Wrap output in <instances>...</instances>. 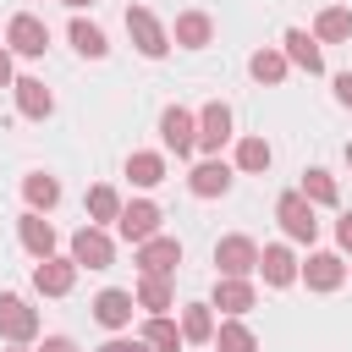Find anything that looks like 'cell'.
<instances>
[{
	"mask_svg": "<svg viewBox=\"0 0 352 352\" xmlns=\"http://www.w3.org/2000/svg\"><path fill=\"white\" fill-rule=\"evenodd\" d=\"M160 138H165V148H176V160L192 154V148H198V116L182 110V104H170V110L160 116Z\"/></svg>",
	"mask_w": 352,
	"mask_h": 352,
	"instance_id": "cell-8",
	"label": "cell"
},
{
	"mask_svg": "<svg viewBox=\"0 0 352 352\" xmlns=\"http://www.w3.org/2000/svg\"><path fill=\"white\" fill-rule=\"evenodd\" d=\"M280 50H286V60H292V66H302L308 77H319V72H324L319 38H314L308 28H286V33H280Z\"/></svg>",
	"mask_w": 352,
	"mask_h": 352,
	"instance_id": "cell-13",
	"label": "cell"
},
{
	"mask_svg": "<svg viewBox=\"0 0 352 352\" xmlns=\"http://www.w3.org/2000/svg\"><path fill=\"white\" fill-rule=\"evenodd\" d=\"M132 297H138V308H148V314H165V308L176 302V292H170V280H165V275H143Z\"/></svg>",
	"mask_w": 352,
	"mask_h": 352,
	"instance_id": "cell-28",
	"label": "cell"
},
{
	"mask_svg": "<svg viewBox=\"0 0 352 352\" xmlns=\"http://www.w3.org/2000/svg\"><path fill=\"white\" fill-rule=\"evenodd\" d=\"M346 165H352V143H346Z\"/></svg>",
	"mask_w": 352,
	"mask_h": 352,
	"instance_id": "cell-39",
	"label": "cell"
},
{
	"mask_svg": "<svg viewBox=\"0 0 352 352\" xmlns=\"http://www.w3.org/2000/svg\"><path fill=\"white\" fill-rule=\"evenodd\" d=\"M11 94H16V110H22L28 121H44V116L55 110V94H50L38 77H16V82H11Z\"/></svg>",
	"mask_w": 352,
	"mask_h": 352,
	"instance_id": "cell-18",
	"label": "cell"
},
{
	"mask_svg": "<svg viewBox=\"0 0 352 352\" xmlns=\"http://www.w3.org/2000/svg\"><path fill=\"white\" fill-rule=\"evenodd\" d=\"M336 242H341V248H346V253H352V209H346V214H341V220H336Z\"/></svg>",
	"mask_w": 352,
	"mask_h": 352,
	"instance_id": "cell-36",
	"label": "cell"
},
{
	"mask_svg": "<svg viewBox=\"0 0 352 352\" xmlns=\"http://www.w3.org/2000/svg\"><path fill=\"white\" fill-rule=\"evenodd\" d=\"M286 66H292V60H286V50H253V55H248L253 82H270V88H275V82H286Z\"/></svg>",
	"mask_w": 352,
	"mask_h": 352,
	"instance_id": "cell-27",
	"label": "cell"
},
{
	"mask_svg": "<svg viewBox=\"0 0 352 352\" xmlns=\"http://www.w3.org/2000/svg\"><path fill=\"white\" fill-rule=\"evenodd\" d=\"M176 264H182V242L176 236H148V242H138V270L143 275H176Z\"/></svg>",
	"mask_w": 352,
	"mask_h": 352,
	"instance_id": "cell-10",
	"label": "cell"
},
{
	"mask_svg": "<svg viewBox=\"0 0 352 352\" xmlns=\"http://www.w3.org/2000/svg\"><path fill=\"white\" fill-rule=\"evenodd\" d=\"M99 352H154V346H148L143 336H138V341H126V336H116V341H104Z\"/></svg>",
	"mask_w": 352,
	"mask_h": 352,
	"instance_id": "cell-33",
	"label": "cell"
},
{
	"mask_svg": "<svg viewBox=\"0 0 352 352\" xmlns=\"http://www.w3.org/2000/svg\"><path fill=\"white\" fill-rule=\"evenodd\" d=\"M72 258H77V270H110V264H116V242H110V231L88 220V226L72 236Z\"/></svg>",
	"mask_w": 352,
	"mask_h": 352,
	"instance_id": "cell-5",
	"label": "cell"
},
{
	"mask_svg": "<svg viewBox=\"0 0 352 352\" xmlns=\"http://www.w3.org/2000/svg\"><path fill=\"white\" fill-rule=\"evenodd\" d=\"M236 170H248V176L270 170V143H264V138H242V143H236Z\"/></svg>",
	"mask_w": 352,
	"mask_h": 352,
	"instance_id": "cell-32",
	"label": "cell"
},
{
	"mask_svg": "<svg viewBox=\"0 0 352 352\" xmlns=\"http://www.w3.org/2000/svg\"><path fill=\"white\" fill-rule=\"evenodd\" d=\"M214 270H220V275H253V270H258V242L242 236V231H236V236H220V242H214Z\"/></svg>",
	"mask_w": 352,
	"mask_h": 352,
	"instance_id": "cell-6",
	"label": "cell"
},
{
	"mask_svg": "<svg viewBox=\"0 0 352 352\" xmlns=\"http://www.w3.org/2000/svg\"><path fill=\"white\" fill-rule=\"evenodd\" d=\"M182 336H187V341H214V314H209V302H187V308H182Z\"/></svg>",
	"mask_w": 352,
	"mask_h": 352,
	"instance_id": "cell-31",
	"label": "cell"
},
{
	"mask_svg": "<svg viewBox=\"0 0 352 352\" xmlns=\"http://www.w3.org/2000/svg\"><path fill=\"white\" fill-rule=\"evenodd\" d=\"M209 38H214V22L204 11H182L176 28H170V44H182V50H204Z\"/></svg>",
	"mask_w": 352,
	"mask_h": 352,
	"instance_id": "cell-20",
	"label": "cell"
},
{
	"mask_svg": "<svg viewBox=\"0 0 352 352\" xmlns=\"http://www.w3.org/2000/svg\"><path fill=\"white\" fill-rule=\"evenodd\" d=\"M275 220H280V231H286L292 242H314V236H319V214H314V204L302 198V187L275 198Z\"/></svg>",
	"mask_w": 352,
	"mask_h": 352,
	"instance_id": "cell-1",
	"label": "cell"
},
{
	"mask_svg": "<svg viewBox=\"0 0 352 352\" xmlns=\"http://www.w3.org/2000/svg\"><path fill=\"white\" fill-rule=\"evenodd\" d=\"M258 275H264V286H292L302 275V264L292 258L286 242H270V248H258Z\"/></svg>",
	"mask_w": 352,
	"mask_h": 352,
	"instance_id": "cell-14",
	"label": "cell"
},
{
	"mask_svg": "<svg viewBox=\"0 0 352 352\" xmlns=\"http://www.w3.org/2000/svg\"><path fill=\"white\" fill-rule=\"evenodd\" d=\"M336 104H346V110H352V72H341V77H336Z\"/></svg>",
	"mask_w": 352,
	"mask_h": 352,
	"instance_id": "cell-35",
	"label": "cell"
},
{
	"mask_svg": "<svg viewBox=\"0 0 352 352\" xmlns=\"http://www.w3.org/2000/svg\"><path fill=\"white\" fill-rule=\"evenodd\" d=\"M214 352H258V336L242 324V319H226L214 330Z\"/></svg>",
	"mask_w": 352,
	"mask_h": 352,
	"instance_id": "cell-29",
	"label": "cell"
},
{
	"mask_svg": "<svg viewBox=\"0 0 352 352\" xmlns=\"http://www.w3.org/2000/svg\"><path fill=\"white\" fill-rule=\"evenodd\" d=\"M297 280H308V292H336L346 280V258L341 253H308V264H302Z\"/></svg>",
	"mask_w": 352,
	"mask_h": 352,
	"instance_id": "cell-15",
	"label": "cell"
},
{
	"mask_svg": "<svg viewBox=\"0 0 352 352\" xmlns=\"http://www.w3.org/2000/svg\"><path fill=\"white\" fill-rule=\"evenodd\" d=\"M11 82H16V77H11V50L0 44V88H11Z\"/></svg>",
	"mask_w": 352,
	"mask_h": 352,
	"instance_id": "cell-37",
	"label": "cell"
},
{
	"mask_svg": "<svg viewBox=\"0 0 352 352\" xmlns=\"http://www.w3.org/2000/svg\"><path fill=\"white\" fill-rule=\"evenodd\" d=\"M11 352H22V346H11Z\"/></svg>",
	"mask_w": 352,
	"mask_h": 352,
	"instance_id": "cell-40",
	"label": "cell"
},
{
	"mask_svg": "<svg viewBox=\"0 0 352 352\" xmlns=\"http://www.w3.org/2000/svg\"><path fill=\"white\" fill-rule=\"evenodd\" d=\"M253 302H258V292H253L248 275H220V280H214V302H209V308H220L226 319H242Z\"/></svg>",
	"mask_w": 352,
	"mask_h": 352,
	"instance_id": "cell-11",
	"label": "cell"
},
{
	"mask_svg": "<svg viewBox=\"0 0 352 352\" xmlns=\"http://www.w3.org/2000/svg\"><path fill=\"white\" fill-rule=\"evenodd\" d=\"M187 187H192V198H220V192H231V165L226 160H204V165L187 170Z\"/></svg>",
	"mask_w": 352,
	"mask_h": 352,
	"instance_id": "cell-17",
	"label": "cell"
},
{
	"mask_svg": "<svg viewBox=\"0 0 352 352\" xmlns=\"http://www.w3.org/2000/svg\"><path fill=\"white\" fill-rule=\"evenodd\" d=\"M143 341H148L154 352H182V346H187L182 324H176V319H165V314H148V319H143Z\"/></svg>",
	"mask_w": 352,
	"mask_h": 352,
	"instance_id": "cell-23",
	"label": "cell"
},
{
	"mask_svg": "<svg viewBox=\"0 0 352 352\" xmlns=\"http://www.w3.org/2000/svg\"><path fill=\"white\" fill-rule=\"evenodd\" d=\"M16 236H22V248H28L33 258H50V253H55V226H50L38 209H28V214L16 220Z\"/></svg>",
	"mask_w": 352,
	"mask_h": 352,
	"instance_id": "cell-19",
	"label": "cell"
},
{
	"mask_svg": "<svg viewBox=\"0 0 352 352\" xmlns=\"http://www.w3.org/2000/svg\"><path fill=\"white\" fill-rule=\"evenodd\" d=\"M302 198H308L314 209H330V204H341V192H336V176H330L324 165H308V170H302Z\"/></svg>",
	"mask_w": 352,
	"mask_h": 352,
	"instance_id": "cell-26",
	"label": "cell"
},
{
	"mask_svg": "<svg viewBox=\"0 0 352 352\" xmlns=\"http://www.w3.org/2000/svg\"><path fill=\"white\" fill-rule=\"evenodd\" d=\"M0 336H6L11 346H28V341L38 336V314H33V302H28V297L0 292Z\"/></svg>",
	"mask_w": 352,
	"mask_h": 352,
	"instance_id": "cell-4",
	"label": "cell"
},
{
	"mask_svg": "<svg viewBox=\"0 0 352 352\" xmlns=\"http://www.w3.org/2000/svg\"><path fill=\"white\" fill-rule=\"evenodd\" d=\"M66 38H72V50H77V55H88V60H104V55H110V38H104V28L82 22V16H72Z\"/></svg>",
	"mask_w": 352,
	"mask_h": 352,
	"instance_id": "cell-21",
	"label": "cell"
},
{
	"mask_svg": "<svg viewBox=\"0 0 352 352\" xmlns=\"http://www.w3.org/2000/svg\"><path fill=\"white\" fill-rule=\"evenodd\" d=\"M77 286V258H33V292L38 297H66Z\"/></svg>",
	"mask_w": 352,
	"mask_h": 352,
	"instance_id": "cell-7",
	"label": "cell"
},
{
	"mask_svg": "<svg viewBox=\"0 0 352 352\" xmlns=\"http://www.w3.org/2000/svg\"><path fill=\"white\" fill-rule=\"evenodd\" d=\"M121 209H126V204H121V192H116V187H88V220H94V226L121 220Z\"/></svg>",
	"mask_w": 352,
	"mask_h": 352,
	"instance_id": "cell-30",
	"label": "cell"
},
{
	"mask_svg": "<svg viewBox=\"0 0 352 352\" xmlns=\"http://www.w3.org/2000/svg\"><path fill=\"white\" fill-rule=\"evenodd\" d=\"M22 198H28V209L50 214V209L60 204V182H55V176H44V170H28V176H22Z\"/></svg>",
	"mask_w": 352,
	"mask_h": 352,
	"instance_id": "cell-22",
	"label": "cell"
},
{
	"mask_svg": "<svg viewBox=\"0 0 352 352\" xmlns=\"http://www.w3.org/2000/svg\"><path fill=\"white\" fill-rule=\"evenodd\" d=\"M226 143H231V104L214 99V104L198 110V148H204V154H220Z\"/></svg>",
	"mask_w": 352,
	"mask_h": 352,
	"instance_id": "cell-12",
	"label": "cell"
},
{
	"mask_svg": "<svg viewBox=\"0 0 352 352\" xmlns=\"http://www.w3.org/2000/svg\"><path fill=\"white\" fill-rule=\"evenodd\" d=\"M132 308H138V297L121 292V286H104V292L94 297V319H99L104 330H126V324H132Z\"/></svg>",
	"mask_w": 352,
	"mask_h": 352,
	"instance_id": "cell-16",
	"label": "cell"
},
{
	"mask_svg": "<svg viewBox=\"0 0 352 352\" xmlns=\"http://www.w3.org/2000/svg\"><path fill=\"white\" fill-rule=\"evenodd\" d=\"M126 182L132 187H160L165 182V154H148V148L126 154Z\"/></svg>",
	"mask_w": 352,
	"mask_h": 352,
	"instance_id": "cell-25",
	"label": "cell"
},
{
	"mask_svg": "<svg viewBox=\"0 0 352 352\" xmlns=\"http://www.w3.org/2000/svg\"><path fill=\"white\" fill-rule=\"evenodd\" d=\"M160 204H148V198H132L126 209H121V220H116V231L126 236V242H148V236H160Z\"/></svg>",
	"mask_w": 352,
	"mask_h": 352,
	"instance_id": "cell-9",
	"label": "cell"
},
{
	"mask_svg": "<svg viewBox=\"0 0 352 352\" xmlns=\"http://www.w3.org/2000/svg\"><path fill=\"white\" fill-rule=\"evenodd\" d=\"M66 6H72V11H82V6H94V0H66Z\"/></svg>",
	"mask_w": 352,
	"mask_h": 352,
	"instance_id": "cell-38",
	"label": "cell"
},
{
	"mask_svg": "<svg viewBox=\"0 0 352 352\" xmlns=\"http://www.w3.org/2000/svg\"><path fill=\"white\" fill-rule=\"evenodd\" d=\"M38 352H77V341H72V336H44Z\"/></svg>",
	"mask_w": 352,
	"mask_h": 352,
	"instance_id": "cell-34",
	"label": "cell"
},
{
	"mask_svg": "<svg viewBox=\"0 0 352 352\" xmlns=\"http://www.w3.org/2000/svg\"><path fill=\"white\" fill-rule=\"evenodd\" d=\"M346 275H352V264H346Z\"/></svg>",
	"mask_w": 352,
	"mask_h": 352,
	"instance_id": "cell-41",
	"label": "cell"
},
{
	"mask_svg": "<svg viewBox=\"0 0 352 352\" xmlns=\"http://www.w3.org/2000/svg\"><path fill=\"white\" fill-rule=\"evenodd\" d=\"M314 38H319V44H341V38H352V11H346V6H324V11L314 16Z\"/></svg>",
	"mask_w": 352,
	"mask_h": 352,
	"instance_id": "cell-24",
	"label": "cell"
},
{
	"mask_svg": "<svg viewBox=\"0 0 352 352\" xmlns=\"http://www.w3.org/2000/svg\"><path fill=\"white\" fill-rule=\"evenodd\" d=\"M6 50H11V55H28V60H38V55L50 50V28H44V16H33V11H16V16L6 22Z\"/></svg>",
	"mask_w": 352,
	"mask_h": 352,
	"instance_id": "cell-3",
	"label": "cell"
},
{
	"mask_svg": "<svg viewBox=\"0 0 352 352\" xmlns=\"http://www.w3.org/2000/svg\"><path fill=\"white\" fill-rule=\"evenodd\" d=\"M126 33H132L138 55H148V60H160V55L170 50V33H165V22H160L148 6H126Z\"/></svg>",
	"mask_w": 352,
	"mask_h": 352,
	"instance_id": "cell-2",
	"label": "cell"
}]
</instances>
